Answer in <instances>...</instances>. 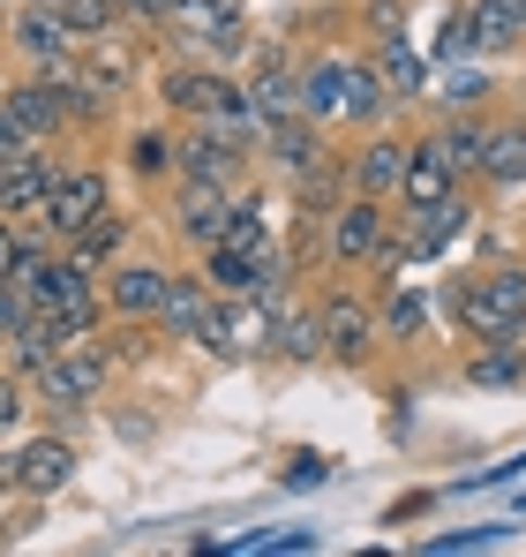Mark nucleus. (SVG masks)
<instances>
[{"label": "nucleus", "instance_id": "f257e3e1", "mask_svg": "<svg viewBox=\"0 0 526 557\" xmlns=\"http://www.w3.org/2000/svg\"><path fill=\"white\" fill-rule=\"evenodd\" d=\"M429 309L451 339H526V257H489L466 272H443L429 286Z\"/></svg>", "mask_w": 526, "mask_h": 557}, {"label": "nucleus", "instance_id": "f03ea898", "mask_svg": "<svg viewBox=\"0 0 526 557\" xmlns=\"http://www.w3.org/2000/svg\"><path fill=\"white\" fill-rule=\"evenodd\" d=\"M301 113L316 128H376V121H399V98L384 91V76L368 69V53H301Z\"/></svg>", "mask_w": 526, "mask_h": 557}, {"label": "nucleus", "instance_id": "7ed1b4c3", "mask_svg": "<svg viewBox=\"0 0 526 557\" xmlns=\"http://www.w3.org/2000/svg\"><path fill=\"white\" fill-rule=\"evenodd\" d=\"M316 324H324V362H339L347 376H361L384 355L368 286H353V278H339V272H324V286H316Z\"/></svg>", "mask_w": 526, "mask_h": 557}, {"label": "nucleus", "instance_id": "20e7f679", "mask_svg": "<svg viewBox=\"0 0 526 557\" xmlns=\"http://www.w3.org/2000/svg\"><path fill=\"white\" fill-rule=\"evenodd\" d=\"M105 203H113V166H98L90 151H76V159H68V174L53 182V196H46L38 211H23L15 226H23V234H38V242H68V234H84Z\"/></svg>", "mask_w": 526, "mask_h": 557}, {"label": "nucleus", "instance_id": "39448f33", "mask_svg": "<svg viewBox=\"0 0 526 557\" xmlns=\"http://www.w3.org/2000/svg\"><path fill=\"white\" fill-rule=\"evenodd\" d=\"M391 203H376V196H339L324 219H316V242H324V272H339V278H361L368 272V257L384 249V234H391Z\"/></svg>", "mask_w": 526, "mask_h": 557}, {"label": "nucleus", "instance_id": "423d86ee", "mask_svg": "<svg viewBox=\"0 0 526 557\" xmlns=\"http://www.w3.org/2000/svg\"><path fill=\"white\" fill-rule=\"evenodd\" d=\"M113 384H121V370L105 362V347H98V339H76V347H61L46 370L30 376V399H38V407H76V414H98V407L113 399Z\"/></svg>", "mask_w": 526, "mask_h": 557}, {"label": "nucleus", "instance_id": "0eeeda50", "mask_svg": "<svg viewBox=\"0 0 526 557\" xmlns=\"http://www.w3.org/2000/svg\"><path fill=\"white\" fill-rule=\"evenodd\" d=\"M76 53H84V38H76L53 8L15 0V8L0 15V61H15V76H46V69H61V61H76Z\"/></svg>", "mask_w": 526, "mask_h": 557}, {"label": "nucleus", "instance_id": "6e6552de", "mask_svg": "<svg viewBox=\"0 0 526 557\" xmlns=\"http://www.w3.org/2000/svg\"><path fill=\"white\" fill-rule=\"evenodd\" d=\"M226 203H234V188H211V182H166L151 196V211H159V226L174 234L180 257H203V249L226 234Z\"/></svg>", "mask_w": 526, "mask_h": 557}, {"label": "nucleus", "instance_id": "1a4fd4ad", "mask_svg": "<svg viewBox=\"0 0 526 557\" xmlns=\"http://www.w3.org/2000/svg\"><path fill=\"white\" fill-rule=\"evenodd\" d=\"M481 188H459V196H443V203H429V211H399V249H406V264H437V257H451L474 226H481Z\"/></svg>", "mask_w": 526, "mask_h": 557}, {"label": "nucleus", "instance_id": "9d476101", "mask_svg": "<svg viewBox=\"0 0 526 557\" xmlns=\"http://www.w3.org/2000/svg\"><path fill=\"white\" fill-rule=\"evenodd\" d=\"M324 159H339V136H331V128H316L309 113L271 121V128H263V144H256V174H263L271 188H286V182H301V174H316Z\"/></svg>", "mask_w": 526, "mask_h": 557}, {"label": "nucleus", "instance_id": "9b49d317", "mask_svg": "<svg viewBox=\"0 0 526 557\" xmlns=\"http://www.w3.org/2000/svg\"><path fill=\"white\" fill-rule=\"evenodd\" d=\"M256 174V151H241L234 136L203 128V121H174V182H211V188H241Z\"/></svg>", "mask_w": 526, "mask_h": 557}, {"label": "nucleus", "instance_id": "f8f14e48", "mask_svg": "<svg viewBox=\"0 0 526 557\" xmlns=\"http://www.w3.org/2000/svg\"><path fill=\"white\" fill-rule=\"evenodd\" d=\"M76 69H84L105 98H121V106H128V98L143 91V76H151V46H143V30H136V23H113V30L84 38Z\"/></svg>", "mask_w": 526, "mask_h": 557}, {"label": "nucleus", "instance_id": "ddd939ff", "mask_svg": "<svg viewBox=\"0 0 526 557\" xmlns=\"http://www.w3.org/2000/svg\"><path fill=\"white\" fill-rule=\"evenodd\" d=\"M76 474H84L76 437H61V430H46V422H30V430L15 437V490H23V497L53 505V497H61Z\"/></svg>", "mask_w": 526, "mask_h": 557}, {"label": "nucleus", "instance_id": "4468645a", "mask_svg": "<svg viewBox=\"0 0 526 557\" xmlns=\"http://www.w3.org/2000/svg\"><path fill=\"white\" fill-rule=\"evenodd\" d=\"M166 278H174V264H166V257H143V249L113 257V264L98 272L105 317H113V324H151V317H159V294H166Z\"/></svg>", "mask_w": 526, "mask_h": 557}, {"label": "nucleus", "instance_id": "2eb2a0df", "mask_svg": "<svg viewBox=\"0 0 526 557\" xmlns=\"http://www.w3.org/2000/svg\"><path fill=\"white\" fill-rule=\"evenodd\" d=\"M406 128L399 121H376L347 144V188L353 196H376V203H399V174H406Z\"/></svg>", "mask_w": 526, "mask_h": 557}, {"label": "nucleus", "instance_id": "dca6fc26", "mask_svg": "<svg viewBox=\"0 0 526 557\" xmlns=\"http://www.w3.org/2000/svg\"><path fill=\"white\" fill-rule=\"evenodd\" d=\"M481 203H519L526 196V113L489 121V151H481Z\"/></svg>", "mask_w": 526, "mask_h": 557}, {"label": "nucleus", "instance_id": "f3484780", "mask_svg": "<svg viewBox=\"0 0 526 557\" xmlns=\"http://www.w3.org/2000/svg\"><path fill=\"white\" fill-rule=\"evenodd\" d=\"M368 301H376V332H384V347H429V332H437L429 286H399V278H376V286H368Z\"/></svg>", "mask_w": 526, "mask_h": 557}, {"label": "nucleus", "instance_id": "a211bd4d", "mask_svg": "<svg viewBox=\"0 0 526 557\" xmlns=\"http://www.w3.org/2000/svg\"><path fill=\"white\" fill-rule=\"evenodd\" d=\"M143 242V211H121V203H105L98 219H90L84 234H68V242H53L68 264H84V272H105L113 257H128Z\"/></svg>", "mask_w": 526, "mask_h": 557}, {"label": "nucleus", "instance_id": "6ab92c4d", "mask_svg": "<svg viewBox=\"0 0 526 557\" xmlns=\"http://www.w3.org/2000/svg\"><path fill=\"white\" fill-rule=\"evenodd\" d=\"M361 53H368V69L384 76V91L399 98V106H422V98H429V76H437V69H429V53H422L406 30H399V38H361Z\"/></svg>", "mask_w": 526, "mask_h": 557}, {"label": "nucleus", "instance_id": "aec40b11", "mask_svg": "<svg viewBox=\"0 0 526 557\" xmlns=\"http://www.w3.org/2000/svg\"><path fill=\"white\" fill-rule=\"evenodd\" d=\"M263 355L271 362H286V370H316L324 362V324H316V301H286L271 324H263Z\"/></svg>", "mask_w": 526, "mask_h": 557}, {"label": "nucleus", "instance_id": "412c9836", "mask_svg": "<svg viewBox=\"0 0 526 557\" xmlns=\"http://www.w3.org/2000/svg\"><path fill=\"white\" fill-rule=\"evenodd\" d=\"M0 106L23 121L30 144H68V106H61V91L46 76H8L0 84Z\"/></svg>", "mask_w": 526, "mask_h": 557}, {"label": "nucleus", "instance_id": "4be33fe9", "mask_svg": "<svg viewBox=\"0 0 526 557\" xmlns=\"http://www.w3.org/2000/svg\"><path fill=\"white\" fill-rule=\"evenodd\" d=\"M121 174L143 188V196H159V188L174 182V121H166V113L128 128V144H121Z\"/></svg>", "mask_w": 526, "mask_h": 557}, {"label": "nucleus", "instance_id": "5701e85b", "mask_svg": "<svg viewBox=\"0 0 526 557\" xmlns=\"http://www.w3.org/2000/svg\"><path fill=\"white\" fill-rule=\"evenodd\" d=\"M459 384L466 392H519L526 384V339H474L459 355Z\"/></svg>", "mask_w": 526, "mask_h": 557}, {"label": "nucleus", "instance_id": "b1692460", "mask_svg": "<svg viewBox=\"0 0 526 557\" xmlns=\"http://www.w3.org/2000/svg\"><path fill=\"white\" fill-rule=\"evenodd\" d=\"M489 121L497 113H481V106H466V113H437V144H443V166L459 174V188L481 182V151H489Z\"/></svg>", "mask_w": 526, "mask_h": 557}, {"label": "nucleus", "instance_id": "393cba45", "mask_svg": "<svg viewBox=\"0 0 526 557\" xmlns=\"http://www.w3.org/2000/svg\"><path fill=\"white\" fill-rule=\"evenodd\" d=\"M211 309V278L196 272V264H174V278H166V294H159V339L166 347H188V332H196V317Z\"/></svg>", "mask_w": 526, "mask_h": 557}, {"label": "nucleus", "instance_id": "a878e982", "mask_svg": "<svg viewBox=\"0 0 526 557\" xmlns=\"http://www.w3.org/2000/svg\"><path fill=\"white\" fill-rule=\"evenodd\" d=\"M474 23V61H519L526 53V15L512 0H466Z\"/></svg>", "mask_w": 526, "mask_h": 557}, {"label": "nucleus", "instance_id": "bb28decb", "mask_svg": "<svg viewBox=\"0 0 526 557\" xmlns=\"http://www.w3.org/2000/svg\"><path fill=\"white\" fill-rule=\"evenodd\" d=\"M497 91H504L497 69H481V61H451V69L429 76V98H422V106H437V113H466V106H489Z\"/></svg>", "mask_w": 526, "mask_h": 557}, {"label": "nucleus", "instance_id": "cd10ccee", "mask_svg": "<svg viewBox=\"0 0 526 557\" xmlns=\"http://www.w3.org/2000/svg\"><path fill=\"white\" fill-rule=\"evenodd\" d=\"M98 347H105V362H113V370H143L151 355H166V339H159V324H113V317H105V332H98Z\"/></svg>", "mask_w": 526, "mask_h": 557}, {"label": "nucleus", "instance_id": "c85d7f7f", "mask_svg": "<svg viewBox=\"0 0 526 557\" xmlns=\"http://www.w3.org/2000/svg\"><path fill=\"white\" fill-rule=\"evenodd\" d=\"M422 53H429V69H451V61H474V23H466V0H443V15H437V38H429Z\"/></svg>", "mask_w": 526, "mask_h": 557}, {"label": "nucleus", "instance_id": "c756f323", "mask_svg": "<svg viewBox=\"0 0 526 557\" xmlns=\"http://www.w3.org/2000/svg\"><path fill=\"white\" fill-rule=\"evenodd\" d=\"M339 474L331 453H316V445H293V453H278V490H293V497H309V490H324Z\"/></svg>", "mask_w": 526, "mask_h": 557}, {"label": "nucleus", "instance_id": "7c9ffc66", "mask_svg": "<svg viewBox=\"0 0 526 557\" xmlns=\"http://www.w3.org/2000/svg\"><path fill=\"white\" fill-rule=\"evenodd\" d=\"M226 23H249V0H174L159 30H226Z\"/></svg>", "mask_w": 526, "mask_h": 557}, {"label": "nucleus", "instance_id": "2f4dec72", "mask_svg": "<svg viewBox=\"0 0 526 557\" xmlns=\"http://www.w3.org/2000/svg\"><path fill=\"white\" fill-rule=\"evenodd\" d=\"M38 8H53L76 38H98V30H113V23H128V8L121 0H38Z\"/></svg>", "mask_w": 526, "mask_h": 557}, {"label": "nucleus", "instance_id": "473e14b6", "mask_svg": "<svg viewBox=\"0 0 526 557\" xmlns=\"http://www.w3.org/2000/svg\"><path fill=\"white\" fill-rule=\"evenodd\" d=\"M353 30L361 38H399V30H414V0H361Z\"/></svg>", "mask_w": 526, "mask_h": 557}, {"label": "nucleus", "instance_id": "72a5a7b5", "mask_svg": "<svg viewBox=\"0 0 526 557\" xmlns=\"http://www.w3.org/2000/svg\"><path fill=\"white\" fill-rule=\"evenodd\" d=\"M30 422H38V399H30V384L0 370V445H15Z\"/></svg>", "mask_w": 526, "mask_h": 557}, {"label": "nucleus", "instance_id": "f704fd0d", "mask_svg": "<svg viewBox=\"0 0 526 557\" xmlns=\"http://www.w3.org/2000/svg\"><path fill=\"white\" fill-rule=\"evenodd\" d=\"M512 528H519V520L504 512V520H481V528H459V535H429L422 550H429V557H451V550H489V543H512Z\"/></svg>", "mask_w": 526, "mask_h": 557}, {"label": "nucleus", "instance_id": "c9c22d12", "mask_svg": "<svg viewBox=\"0 0 526 557\" xmlns=\"http://www.w3.org/2000/svg\"><path fill=\"white\" fill-rule=\"evenodd\" d=\"M98 414H105V422H113L128 445H151V437H159V414H136V399H105Z\"/></svg>", "mask_w": 526, "mask_h": 557}, {"label": "nucleus", "instance_id": "e433bc0d", "mask_svg": "<svg viewBox=\"0 0 526 557\" xmlns=\"http://www.w3.org/2000/svg\"><path fill=\"white\" fill-rule=\"evenodd\" d=\"M443 505V490H406V497H391V505H384V528H414V520H422V512H437Z\"/></svg>", "mask_w": 526, "mask_h": 557}, {"label": "nucleus", "instance_id": "4c0bfd02", "mask_svg": "<svg viewBox=\"0 0 526 557\" xmlns=\"http://www.w3.org/2000/svg\"><path fill=\"white\" fill-rule=\"evenodd\" d=\"M121 8H128V23H136L143 38H151V30H159V23L174 15V0H121Z\"/></svg>", "mask_w": 526, "mask_h": 557}, {"label": "nucleus", "instance_id": "58836bf2", "mask_svg": "<svg viewBox=\"0 0 526 557\" xmlns=\"http://www.w3.org/2000/svg\"><path fill=\"white\" fill-rule=\"evenodd\" d=\"M15 151H30V136H23V121H15V113L0 106V166H8Z\"/></svg>", "mask_w": 526, "mask_h": 557}, {"label": "nucleus", "instance_id": "ea45409f", "mask_svg": "<svg viewBox=\"0 0 526 557\" xmlns=\"http://www.w3.org/2000/svg\"><path fill=\"white\" fill-rule=\"evenodd\" d=\"M15 257H23V234H15V219L0 211V278L15 272Z\"/></svg>", "mask_w": 526, "mask_h": 557}, {"label": "nucleus", "instance_id": "a19ab883", "mask_svg": "<svg viewBox=\"0 0 526 557\" xmlns=\"http://www.w3.org/2000/svg\"><path fill=\"white\" fill-rule=\"evenodd\" d=\"M23 490H15V445H0V505H15Z\"/></svg>", "mask_w": 526, "mask_h": 557}, {"label": "nucleus", "instance_id": "79ce46f5", "mask_svg": "<svg viewBox=\"0 0 526 557\" xmlns=\"http://www.w3.org/2000/svg\"><path fill=\"white\" fill-rule=\"evenodd\" d=\"M23 317V294H15V278H0V332Z\"/></svg>", "mask_w": 526, "mask_h": 557}, {"label": "nucleus", "instance_id": "37998d69", "mask_svg": "<svg viewBox=\"0 0 526 557\" xmlns=\"http://www.w3.org/2000/svg\"><path fill=\"white\" fill-rule=\"evenodd\" d=\"M8 8H15V0H0V15H8Z\"/></svg>", "mask_w": 526, "mask_h": 557}, {"label": "nucleus", "instance_id": "c03bdc74", "mask_svg": "<svg viewBox=\"0 0 526 557\" xmlns=\"http://www.w3.org/2000/svg\"><path fill=\"white\" fill-rule=\"evenodd\" d=\"M512 8H519V15H526V0H512Z\"/></svg>", "mask_w": 526, "mask_h": 557}]
</instances>
